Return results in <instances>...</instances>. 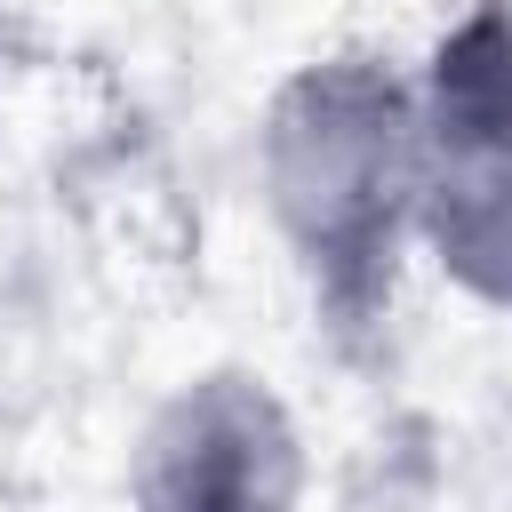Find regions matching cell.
I'll use <instances>...</instances> for the list:
<instances>
[{
	"label": "cell",
	"mask_w": 512,
	"mask_h": 512,
	"mask_svg": "<svg viewBox=\"0 0 512 512\" xmlns=\"http://www.w3.org/2000/svg\"><path fill=\"white\" fill-rule=\"evenodd\" d=\"M256 200L320 328L368 344L416 248V72L384 48L296 64L256 120Z\"/></svg>",
	"instance_id": "1"
},
{
	"label": "cell",
	"mask_w": 512,
	"mask_h": 512,
	"mask_svg": "<svg viewBox=\"0 0 512 512\" xmlns=\"http://www.w3.org/2000/svg\"><path fill=\"white\" fill-rule=\"evenodd\" d=\"M416 248L512 312V0H464L416 64Z\"/></svg>",
	"instance_id": "2"
},
{
	"label": "cell",
	"mask_w": 512,
	"mask_h": 512,
	"mask_svg": "<svg viewBox=\"0 0 512 512\" xmlns=\"http://www.w3.org/2000/svg\"><path fill=\"white\" fill-rule=\"evenodd\" d=\"M296 408L256 368L184 376L128 448V512H304Z\"/></svg>",
	"instance_id": "3"
}]
</instances>
